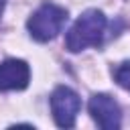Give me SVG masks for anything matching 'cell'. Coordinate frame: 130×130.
Wrapping results in <instances>:
<instances>
[{"instance_id": "obj_1", "label": "cell", "mask_w": 130, "mask_h": 130, "mask_svg": "<svg viewBox=\"0 0 130 130\" xmlns=\"http://www.w3.org/2000/svg\"><path fill=\"white\" fill-rule=\"evenodd\" d=\"M106 16L98 8L85 10L69 28L65 37V47L71 53H79L87 47H100L106 35Z\"/></svg>"}, {"instance_id": "obj_7", "label": "cell", "mask_w": 130, "mask_h": 130, "mask_svg": "<svg viewBox=\"0 0 130 130\" xmlns=\"http://www.w3.org/2000/svg\"><path fill=\"white\" fill-rule=\"evenodd\" d=\"M4 2H6V0H0V14H2V8H4Z\"/></svg>"}, {"instance_id": "obj_3", "label": "cell", "mask_w": 130, "mask_h": 130, "mask_svg": "<svg viewBox=\"0 0 130 130\" xmlns=\"http://www.w3.org/2000/svg\"><path fill=\"white\" fill-rule=\"evenodd\" d=\"M49 104H51V114H53L55 124L59 128H73L77 112L81 108L79 95L67 85H57L51 93Z\"/></svg>"}, {"instance_id": "obj_2", "label": "cell", "mask_w": 130, "mask_h": 130, "mask_svg": "<svg viewBox=\"0 0 130 130\" xmlns=\"http://www.w3.org/2000/svg\"><path fill=\"white\" fill-rule=\"evenodd\" d=\"M65 22H67V10L53 2H45L30 14V18L26 20V28L35 41L47 43L63 30Z\"/></svg>"}, {"instance_id": "obj_6", "label": "cell", "mask_w": 130, "mask_h": 130, "mask_svg": "<svg viewBox=\"0 0 130 130\" xmlns=\"http://www.w3.org/2000/svg\"><path fill=\"white\" fill-rule=\"evenodd\" d=\"M112 75H114V81H116L122 89L130 91V61L118 63V65L112 69Z\"/></svg>"}, {"instance_id": "obj_4", "label": "cell", "mask_w": 130, "mask_h": 130, "mask_svg": "<svg viewBox=\"0 0 130 130\" xmlns=\"http://www.w3.org/2000/svg\"><path fill=\"white\" fill-rule=\"evenodd\" d=\"M91 120L104 130H118L122 126V110L108 93H93L87 104Z\"/></svg>"}, {"instance_id": "obj_5", "label": "cell", "mask_w": 130, "mask_h": 130, "mask_svg": "<svg viewBox=\"0 0 130 130\" xmlns=\"http://www.w3.org/2000/svg\"><path fill=\"white\" fill-rule=\"evenodd\" d=\"M30 81V67L22 59H6L0 63V91L24 89Z\"/></svg>"}]
</instances>
